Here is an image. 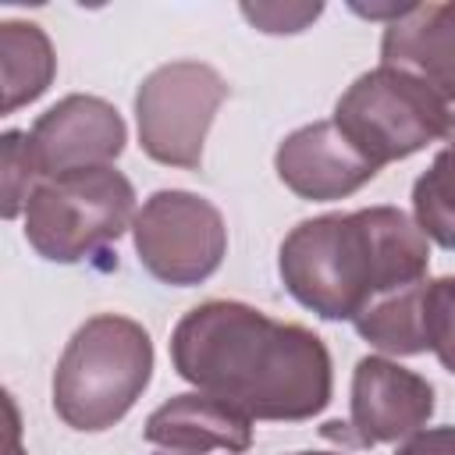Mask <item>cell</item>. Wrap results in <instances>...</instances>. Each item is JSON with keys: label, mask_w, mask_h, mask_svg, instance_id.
Masks as SVG:
<instances>
[{"label": "cell", "mask_w": 455, "mask_h": 455, "mask_svg": "<svg viewBox=\"0 0 455 455\" xmlns=\"http://www.w3.org/2000/svg\"><path fill=\"white\" fill-rule=\"evenodd\" d=\"M171 363L181 380L249 419H313L327 409L334 384L320 334L235 299L188 309L171 334Z\"/></svg>", "instance_id": "obj_1"}, {"label": "cell", "mask_w": 455, "mask_h": 455, "mask_svg": "<svg viewBox=\"0 0 455 455\" xmlns=\"http://www.w3.org/2000/svg\"><path fill=\"white\" fill-rule=\"evenodd\" d=\"M427 235L398 206L302 220L277 252L291 299L323 320H355L377 299L427 281Z\"/></svg>", "instance_id": "obj_2"}, {"label": "cell", "mask_w": 455, "mask_h": 455, "mask_svg": "<svg viewBox=\"0 0 455 455\" xmlns=\"http://www.w3.org/2000/svg\"><path fill=\"white\" fill-rule=\"evenodd\" d=\"M153 377V341L142 323L117 313L85 320L57 370L53 409L71 430H107L128 416Z\"/></svg>", "instance_id": "obj_3"}, {"label": "cell", "mask_w": 455, "mask_h": 455, "mask_svg": "<svg viewBox=\"0 0 455 455\" xmlns=\"http://www.w3.org/2000/svg\"><path fill=\"white\" fill-rule=\"evenodd\" d=\"M135 220V188L110 167L43 178L25 203V238L50 263H82L103 252Z\"/></svg>", "instance_id": "obj_4"}, {"label": "cell", "mask_w": 455, "mask_h": 455, "mask_svg": "<svg viewBox=\"0 0 455 455\" xmlns=\"http://www.w3.org/2000/svg\"><path fill=\"white\" fill-rule=\"evenodd\" d=\"M448 110L423 78L380 64L341 92L331 121L373 167H384L444 139Z\"/></svg>", "instance_id": "obj_5"}, {"label": "cell", "mask_w": 455, "mask_h": 455, "mask_svg": "<svg viewBox=\"0 0 455 455\" xmlns=\"http://www.w3.org/2000/svg\"><path fill=\"white\" fill-rule=\"evenodd\" d=\"M228 100V82L203 60H171L149 71L135 92L142 153L167 167L199 171L206 132Z\"/></svg>", "instance_id": "obj_6"}, {"label": "cell", "mask_w": 455, "mask_h": 455, "mask_svg": "<svg viewBox=\"0 0 455 455\" xmlns=\"http://www.w3.org/2000/svg\"><path fill=\"white\" fill-rule=\"evenodd\" d=\"M139 263L164 284L188 288L217 274L228 252L220 210L185 188L153 192L132 220Z\"/></svg>", "instance_id": "obj_7"}, {"label": "cell", "mask_w": 455, "mask_h": 455, "mask_svg": "<svg viewBox=\"0 0 455 455\" xmlns=\"http://www.w3.org/2000/svg\"><path fill=\"white\" fill-rule=\"evenodd\" d=\"M434 416V384L384 355H366L352 370V412L345 430H323L359 448L416 434Z\"/></svg>", "instance_id": "obj_8"}, {"label": "cell", "mask_w": 455, "mask_h": 455, "mask_svg": "<svg viewBox=\"0 0 455 455\" xmlns=\"http://www.w3.org/2000/svg\"><path fill=\"white\" fill-rule=\"evenodd\" d=\"M128 142L121 114L100 96H64L36 117L28 149L39 178H60L85 167H110Z\"/></svg>", "instance_id": "obj_9"}, {"label": "cell", "mask_w": 455, "mask_h": 455, "mask_svg": "<svg viewBox=\"0 0 455 455\" xmlns=\"http://www.w3.org/2000/svg\"><path fill=\"white\" fill-rule=\"evenodd\" d=\"M274 171L299 199L327 203L359 192L380 167H373L334 121H313L284 135L274 153Z\"/></svg>", "instance_id": "obj_10"}, {"label": "cell", "mask_w": 455, "mask_h": 455, "mask_svg": "<svg viewBox=\"0 0 455 455\" xmlns=\"http://www.w3.org/2000/svg\"><path fill=\"white\" fill-rule=\"evenodd\" d=\"M380 64L423 78L455 107V0L398 7L380 39Z\"/></svg>", "instance_id": "obj_11"}, {"label": "cell", "mask_w": 455, "mask_h": 455, "mask_svg": "<svg viewBox=\"0 0 455 455\" xmlns=\"http://www.w3.org/2000/svg\"><path fill=\"white\" fill-rule=\"evenodd\" d=\"M142 437L156 448L181 455H206V451L242 455L252 448V419L242 409L206 391H188L153 409Z\"/></svg>", "instance_id": "obj_12"}, {"label": "cell", "mask_w": 455, "mask_h": 455, "mask_svg": "<svg viewBox=\"0 0 455 455\" xmlns=\"http://www.w3.org/2000/svg\"><path fill=\"white\" fill-rule=\"evenodd\" d=\"M0 71H4V85H0L4 114H14L18 107L39 100L57 75L50 36L36 21H4L0 25Z\"/></svg>", "instance_id": "obj_13"}, {"label": "cell", "mask_w": 455, "mask_h": 455, "mask_svg": "<svg viewBox=\"0 0 455 455\" xmlns=\"http://www.w3.org/2000/svg\"><path fill=\"white\" fill-rule=\"evenodd\" d=\"M423 288L409 284L398 288L384 299H377L373 306H366L352 323L359 331V338H366L373 348L391 352V355H419L427 352V334H423Z\"/></svg>", "instance_id": "obj_14"}, {"label": "cell", "mask_w": 455, "mask_h": 455, "mask_svg": "<svg viewBox=\"0 0 455 455\" xmlns=\"http://www.w3.org/2000/svg\"><path fill=\"white\" fill-rule=\"evenodd\" d=\"M444 149L412 185V210L419 231L441 249H455V107L448 110Z\"/></svg>", "instance_id": "obj_15"}, {"label": "cell", "mask_w": 455, "mask_h": 455, "mask_svg": "<svg viewBox=\"0 0 455 455\" xmlns=\"http://www.w3.org/2000/svg\"><path fill=\"white\" fill-rule=\"evenodd\" d=\"M423 334L427 348L455 373V277L427 281L423 288Z\"/></svg>", "instance_id": "obj_16"}, {"label": "cell", "mask_w": 455, "mask_h": 455, "mask_svg": "<svg viewBox=\"0 0 455 455\" xmlns=\"http://www.w3.org/2000/svg\"><path fill=\"white\" fill-rule=\"evenodd\" d=\"M36 160L28 149V132H4L0 139V188H4V217H18L36 188Z\"/></svg>", "instance_id": "obj_17"}, {"label": "cell", "mask_w": 455, "mask_h": 455, "mask_svg": "<svg viewBox=\"0 0 455 455\" xmlns=\"http://www.w3.org/2000/svg\"><path fill=\"white\" fill-rule=\"evenodd\" d=\"M320 11V4H242V14L259 32H302Z\"/></svg>", "instance_id": "obj_18"}, {"label": "cell", "mask_w": 455, "mask_h": 455, "mask_svg": "<svg viewBox=\"0 0 455 455\" xmlns=\"http://www.w3.org/2000/svg\"><path fill=\"white\" fill-rule=\"evenodd\" d=\"M395 455H455V427L416 430Z\"/></svg>", "instance_id": "obj_19"}, {"label": "cell", "mask_w": 455, "mask_h": 455, "mask_svg": "<svg viewBox=\"0 0 455 455\" xmlns=\"http://www.w3.org/2000/svg\"><path fill=\"white\" fill-rule=\"evenodd\" d=\"M4 455H25L18 444V409H14L11 395H7V448H4Z\"/></svg>", "instance_id": "obj_20"}, {"label": "cell", "mask_w": 455, "mask_h": 455, "mask_svg": "<svg viewBox=\"0 0 455 455\" xmlns=\"http://www.w3.org/2000/svg\"><path fill=\"white\" fill-rule=\"evenodd\" d=\"M295 455H338V451H295Z\"/></svg>", "instance_id": "obj_21"}, {"label": "cell", "mask_w": 455, "mask_h": 455, "mask_svg": "<svg viewBox=\"0 0 455 455\" xmlns=\"http://www.w3.org/2000/svg\"><path fill=\"white\" fill-rule=\"evenodd\" d=\"M178 455H181V451H178Z\"/></svg>", "instance_id": "obj_22"}]
</instances>
